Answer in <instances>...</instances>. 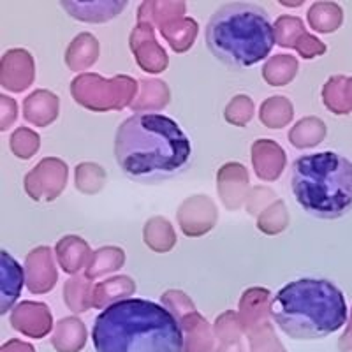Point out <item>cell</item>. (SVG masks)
Instances as JSON below:
<instances>
[{"instance_id":"3","label":"cell","mask_w":352,"mask_h":352,"mask_svg":"<svg viewBox=\"0 0 352 352\" xmlns=\"http://www.w3.org/2000/svg\"><path fill=\"white\" fill-rule=\"evenodd\" d=\"M276 326L294 340H320L342 329L349 310L342 289L326 278H298L272 300Z\"/></svg>"},{"instance_id":"1","label":"cell","mask_w":352,"mask_h":352,"mask_svg":"<svg viewBox=\"0 0 352 352\" xmlns=\"http://www.w3.org/2000/svg\"><path fill=\"white\" fill-rule=\"evenodd\" d=\"M115 159L132 182L152 185L182 175L192 160V146L173 118L143 111L116 129Z\"/></svg>"},{"instance_id":"2","label":"cell","mask_w":352,"mask_h":352,"mask_svg":"<svg viewBox=\"0 0 352 352\" xmlns=\"http://www.w3.org/2000/svg\"><path fill=\"white\" fill-rule=\"evenodd\" d=\"M96 352H185L180 320L162 305L141 298L109 303L92 328Z\"/></svg>"},{"instance_id":"4","label":"cell","mask_w":352,"mask_h":352,"mask_svg":"<svg viewBox=\"0 0 352 352\" xmlns=\"http://www.w3.org/2000/svg\"><path fill=\"white\" fill-rule=\"evenodd\" d=\"M204 41L219 62L231 69H248L268 58L276 37L266 9L252 2H229L212 14Z\"/></svg>"},{"instance_id":"6","label":"cell","mask_w":352,"mask_h":352,"mask_svg":"<svg viewBox=\"0 0 352 352\" xmlns=\"http://www.w3.org/2000/svg\"><path fill=\"white\" fill-rule=\"evenodd\" d=\"M2 282H0V312L8 314L18 301L23 289L25 275L21 264L9 252H2Z\"/></svg>"},{"instance_id":"5","label":"cell","mask_w":352,"mask_h":352,"mask_svg":"<svg viewBox=\"0 0 352 352\" xmlns=\"http://www.w3.org/2000/svg\"><path fill=\"white\" fill-rule=\"evenodd\" d=\"M291 190L308 215L340 219L352 210V162L336 152L305 153L292 162Z\"/></svg>"}]
</instances>
